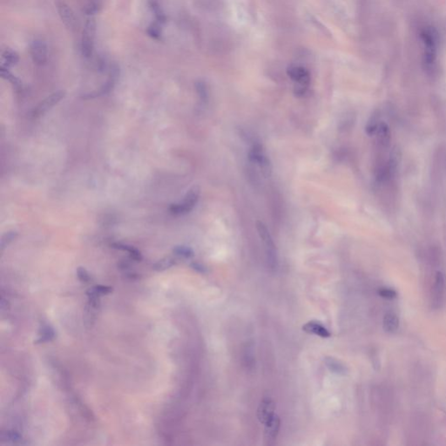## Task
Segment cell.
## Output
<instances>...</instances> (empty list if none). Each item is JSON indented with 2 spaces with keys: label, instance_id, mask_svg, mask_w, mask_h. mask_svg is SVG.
I'll return each instance as SVG.
<instances>
[{
  "label": "cell",
  "instance_id": "cell-1",
  "mask_svg": "<svg viewBox=\"0 0 446 446\" xmlns=\"http://www.w3.org/2000/svg\"><path fill=\"white\" fill-rule=\"evenodd\" d=\"M257 229L260 239L262 241L264 251H265L266 260L268 267L272 270H276L278 266V256L276 247L274 245L270 232L264 223L257 221Z\"/></svg>",
  "mask_w": 446,
  "mask_h": 446
},
{
  "label": "cell",
  "instance_id": "cell-2",
  "mask_svg": "<svg viewBox=\"0 0 446 446\" xmlns=\"http://www.w3.org/2000/svg\"><path fill=\"white\" fill-rule=\"evenodd\" d=\"M95 34H96V19L94 15L89 16L87 18L81 37L82 55L87 59L92 57L94 53Z\"/></svg>",
  "mask_w": 446,
  "mask_h": 446
},
{
  "label": "cell",
  "instance_id": "cell-3",
  "mask_svg": "<svg viewBox=\"0 0 446 446\" xmlns=\"http://www.w3.org/2000/svg\"><path fill=\"white\" fill-rule=\"evenodd\" d=\"M248 158L251 162L259 168L262 175L268 178L272 174V164L264 148L261 144L255 142L248 150Z\"/></svg>",
  "mask_w": 446,
  "mask_h": 446
},
{
  "label": "cell",
  "instance_id": "cell-4",
  "mask_svg": "<svg viewBox=\"0 0 446 446\" xmlns=\"http://www.w3.org/2000/svg\"><path fill=\"white\" fill-rule=\"evenodd\" d=\"M201 191L198 187H193L188 190L181 202L172 204L169 207V212L174 215H184L192 211L199 202Z\"/></svg>",
  "mask_w": 446,
  "mask_h": 446
},
{
  "label": "cell",
  "instance_id": "cell-5",
  "mask_svg": "<svg viewBox=\"0 0 446 446\" xmlns=\"http://www.w3.org/2000/svg\"><path fill=\"white\" fill-rule=\"evenodd\" d=\"M288 75L292 79L293 81L296 82L297 86L296 87V95L302 96L307 91L308 86L311 82V74L306 68L300 67V66H290L287 70Z\"/></svg>",
  "mask_w": 446,
  "mask_h": 446
},
{
  "label": "cell",
  "instance_id": "cell-6",
  "mask_svg": "<svg viewBox=\"0 0 446 446\" xmlns=\"http://www.w3.org/2000/svg\"><path fill=\"white\" fill-rule=\"evenodd\" d=\"M55 6L61 21L65 24V26L69 30H75L77 26V18L71 6H69V5L66 3L64 0H57L55 2Z\"/></svg>",
  "mask_w": 446,
  "mask_h": 446
},
{
  "label": "cell",
  "instance_id": "cell-7",
  "mask_svg": "<svg viewBox=\"0 0 446 446\" xmlns=\"http://www.w3.org/2000/svg\"><path fill=\"white\" fill-rule=\"evenodd\" d=\"M445 290V279L443 273L437 271L435 274L434 282L431 287V304L435 308L440 307L443 302Z\"/></svg>",
  "mask_w": 446,
  "mask_h": 446
},
{
  "label": "cell",
  "instance_id": "cell-8",
  "mask_svg": "<svg viewBox=\"0 0 446 446\" xmlns=\"http://www.w3.org/2000/svg\"><path fill=\"white\" fill-rule=\"evenodd\" d=\"M66 96V92L63 90L57 91L50 96L46 97L45 100L39 103V105L35 107L33 112V117L39 118L45 115L49 110H51L53 106H56L64 97Z\"/></svg>",
  "mask_w": 446,
  "mask_h": 446
},
{
  "label": "cell",
  "instance_id": "cell-9",
  "mask_svg": "<svg viewBox=\"0 0 446 446\" xmlns=\"http://www.w3.org/2000/svg\"><path fill=\"white\" fill-rule=\"evenodd\" d=\"M31 57L36 65L42 66L47 61V45L41 39H35L30 45Z\"/></svg>",
  "mask_w": 446,
  "mask_h": 446
},
{
  "label": "cell",
  "instance_id": "cell-10",
  "mask_svg": "<svg viewBox=\"0 0 446 446\" xmlns=\"http://www.w3.org/2000/svg\"><path fill=\"white\" fill-rule=\"evenodd\" d=\"M275 404L269 398H264L257 409V419L263 425L268 424L275 416Z\"/></svg>",
  "mask_w": 446,
  "mask_h": 446
},
{
  "label": "cell",
  "instance_id": "cell-11",
  "mask_svg": "<svg viewBox=\"0 0 446 446\" xmlns=\"http://www.w3.org/2000/svg\"><path fill=\"white\" fill-rule=\"evenodd\" d=\"M280 417L276 414L268 424L264 425V441L266 444H271L276 440L280 431Z\"/></svg>",
  "mask_w": 446,
  "mask_h": 446
},
{
  "label": "cell",
  "instance_id": "cell-12",
  "mask_svg": "<svg viewBox=\"0 0 446 446\" xmlns=\"http://www.w3.org/2000/svg\"><path fill=\"white\" fill-rule=\"evenodd\" d=\"M302 330L308 334H313L318 336L320 338H328L331 337V333L326 329L325 326L317 321H311L309 323H305L302 326Z\"/></svg>",
  "mask_w": 446,
  "mask_h": 446
},
{
  "label": "cell",
  "instance_id": "cell-13",
  "mask_svg": "<svg viewBox=\"0 0 446 446\" xmlns=\"http://www.w3.org/2000/svg\"><path fill=\"white\" fill-rule=\"evenodd\" d=\"M383 327L384 331L389 334H393L398 331L399 328V318L395 313L389 312L383 317Z\"/></svg>",
  "mask_w": 446,
  "mask_h": 446
},
{
  "label": "cell",
  "instance_id": "cell-14",
  "mask_svg": "<svg viewBox=\"0 0 446 446\" xmlns=\"http://www.w3.org/2000/svg\"><path fill=\"white\" fill-rule=\"evenodd\" d=\"M111 247H114L115 249L127 252L129 254L130 257L136 262H141L143 258L141 251L131 245L125 244V243H121V242H114V243H112Z\"/></svg>",
  "mask_w": 446,
  "mask_h": 446
},
{
  "label": "cell",
  "instance_id": "cell-15",
  "mask_svg": "<svg viewBox=\"0 0 446 446\" xmlns=\"http://www.w3.org/2000/svg\"><path fill=\"white\" fill-rule=\"evenodd\" d=\"M375 134L377 135V141L380 144H382L383 146L389 144V141H391V131H389V127L385 123L380 122L378 124Z\"/></svg>",
  "mask_w": 446,
  "mask_h": 446
},
{
  "label": "cell",
  "instance_id": "cell-16",
  "mask_svg": "<svg viewBox=\"0 0 446 446\" xmlns=\"http://www.w3.org/2000/svg\"><path fill=\"white\" fill-rule=\"evenodd\" d=\"M2 66L9 67L16 66L19 61V56L15 51H13L12 49L6 48L2 51Z\"/></svg>",
  "mask_w": 446,
  "mask_h": 446
},
{
  "label": "cell",
  "instance_id": "cell-17",
  "mask_svg": "<svg viewBox=\"0 0 446 446\" xmlns=\"http://www.w3.org/2000/svg\"><path fill=\"white\" fill-rule=\"evenodd\" d=\"M176 264V259L172 257H165L163 259L159 260L154 263L153 266L155 271H164L169 268H172L173 266Z\"/></svg>",
  "mask_w": 446,
  "mask_h": 446
},
{
  "label": "cell",
  "instance_id": "cell-18",
  "mask_svg": "<svg viewBox=\"0 0 446 446\" xmlns=\"http://www.w3.org/2000/svg\"><path fill=\"white\" fill-rule=\"evenodd\" d=\"M56 333L54 329L51 328V326L45 325L41 329L40 332V337L39 339L35 342L36 344H42V343H47L50 341L52 340L55 338Z\"/></svg>",
  "mask_w": 446,
  "mask_h": 446
},
{
  "label": "cell",
  "instance_id": "cell-19",
  "mask_svg": "<svg viewBox=\"0 0 446 446\" xmlns=\"http://www.w3.org/2000/svg\"><path fill=\"white\" fill-rule=\"evenodd\" d=\"M0 72H1V76H2V78L11 82V83H12L17 89H21V82H20V80H19L17 77H15V76L13 75V74L10 72L8 67H5V66H2V65H1Z\"/></svg>",
  "mask_w": 446,
  "mask_h": 446
},
{
  "label": "cell",
  "instance_id": "cell-20",
  "mask_svg": "<svg viewBox=\"0 0 446 446\" xmlns=\"http://www.w3.org/2000/svg\"><path fill=\"white\" fill-rule=\"evenodd\" d=\"M173 252L175 254L176 257L183 259H189L193 257V250L191 247H187V246H176L174 247Z\"/></svg>",
  "mask_w": 446,
  "mask_h": 446
},
{
  "label": "cell",
  "instance_id": "cell-21",
  "mask_svg": "<svg viewBox=\"0 0 446 446\" xmlns=\"http://www.w3.org/2000/svg\"><path fill=\"white\" fill-rule=\"evenodd\" d=\"M1 439L7 443H18L22 441V436L15 431H6L2 432Z\"/></svg>",
  "mask_w": 446,
  "mask_h": 446
},
{
  "label": "cell",
  "instance_id": "cell-22",
  "mask_svg": "<svg viewBox=\"0 0 446 446\" xmlns=\"http://www.w3.org/2000/svg\"><path fill=\"white\" fill-rule=\"evenodd\" d=\"M150 8L154 16H155V18H156L158 23L164 24L166 20V15H165V13L163 12L162 9L160 8V5L157 3L156 1L153 0V1L150 2Z\"/></svg>",
  "mask_w": 446,
  "mask_h": 446
},
{
  "label": "cell",
  "instance_id": "cell-23",
  "mask_svg": "<svg viewBox=\"0 0 446 446\" xmlns=\"http://www.w3.org/2000/svg\"><path fill=\"white\" fill-rule=\"evenodd\" d=\"M17 236H18V232H16V231H10V232L5 234L2 236L1 242H0V249H1V251H3L10 243H12V241L17 238Z\"/></svg>",
  "mask_w": 446,
  "mask_h": 446
},
{
  "label": "cell",
  "instance_id": "cell-24",
  "mask_svg": "<svg viewBox=\"0 0 446 446\" xmlns=\"http://www.w3.org/2000/svg\"><path fill=\"white\" fill-rule=\"evenodd\" d=\"M159 24L160 23L150 24L148 28V36L151 37L152 39H157V40L161 39V30H160Z\"/></svg>",
  "mask_w": 446,
  "mask_h": 446
},
{
  "label": "cell",
  "instance_id": "cell-25",
  "mask_svg": "<svg viewBox=\"0 0 446 446\" xmlns=\"http://www.w3.org/2000/svg\"><path fill=\"white\" fill-rule=\"evenodd\" d=\"M77 276L78 280L81 281L82 283H89L91 281V276L88 270L85 268L79 267L77 269Z\"/></svg>",
  "mask_w": 446,
  "mask_h": 446
},
{
  "label": "cell",
  "instance_id": "cell-26",
  "mask_svg": "<svg viewBox=\"0 0 446 446\" xmlns=\"http://www.w3.org/2000/svg\"><path fill=\"white\" fill-rule=\"evenodd\" d=\"M93 290H94L98 295H100V296L109 295V294H111V293L113 292V290H114L112 287L105 286V285H97V286L93 288Z\"/></svg>",
  "mask_w": 446,
  "mask_h": 446
},
{
  "label": "cell",
  "instance_id": "cell-27",
  "mask_svg": "<svg viewBox=\"0 0 446 446\" xmlns=\"http://www.w3.org/2000/svg\"><path fill=\"white\" fill-rule=\"evenodd\" d=\"M380 296L386 299H394L397 296V293L391 289H381L378 291Z\"/></svg>",
  "mask_w": 446,
  "mask_h": 446
},
{
  "label": "cell",
  "instance_id": "cell-28",
  "mask_svg": "<svg viewBox=\"0 0 446 446\" xmlns=\"http://www.w3.org/2000/svg\"><path fill=\"white\" fill-rule=\"evenodd\" d=\"M196 89H197V92H198L201 99H202V100L205 99L206 95H207L205 86L202 84V83H198V84L196 85Z\"/></svg>",
  "mask_w": 446,
  "mask_h": 446
},
{
  "label": "cell",
  "instance_id": "cell-29",
  "mask_svg": "<svg viewBox=\"0 0 446 446\" xmlns=\"http://www.w3.org/2000/svg\"><path fill=\"white\" fill-rule=\"evenodd\" d=\"M330 360H331V362L329 363V364H330V365H331L330 369H331L332 371H336L338 373H339L341 371H344V368H343L342 365H339L338 363H333V359H330Z\"/></svg>",
  "mask_w": 446,
  "mask_h": 446
}]
</instances>
